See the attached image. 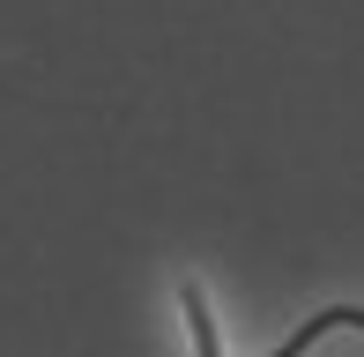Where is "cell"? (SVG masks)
<instances>
[{"instance_id": "1", "label": "cell", "mask_w": 364, "mask_h": 357, "mask_svg": "<svg viewBox=\"0 0 364 357\" xmlns=\"http://www.w3.org/2000/svg\"><path fill=\"white\" fill-rule=\"evenodd\" d=\"M327 328H357V335H364V305H327V313H312V320H305V328H297V335H290V343H275L268 357H297V350H312V343H320V335H327Z\"/></svg>"}]
</instances>
